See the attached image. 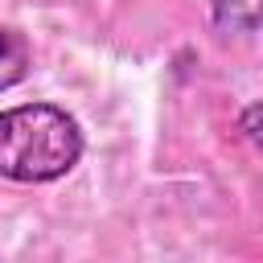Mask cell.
Returning <instances> with one entry per match:
<instances>
[{"label": "cell", "mask_w": 263, "mask_h": 263, "mask_svg": "<svg viewBox=\"0 0 263 263\" xmlns=\"http://www.w3.org/2000/svg\"><path fill=\"white\" fill-rule=\"evenodd\" d=\"M82 160V127L66 107L25 103L0 111V177L16 185H49Z\"/></svg>", "instance_id": "obj_1"}, {"label": "cell", "mask_w": 263, "mask_h": 263, "mask_svg": "<svg viewBox=\"0 0 263 263\" xmlns=\"http://www.w3.org/2000/svg\"><path fill=\"white\" fill-rule=\"evenodd\" d=\"M210 21L222 33L263 37V0H210Z\"/></svg>", "instance_id": "obj_2"}, {"label": "cell", "mask_w": 263, "mask_h": 263, "mask_svg": "<svg viewBox=\"0 0 263 263\" xmlns=\"http://www.w3.org/2000/svg\"><path fill=\"white\" fill-rule=\"evenodd\" d=\"M25 70H29V45L16 33L0 29V90L16 86L25 78Z\"/></svg>", "instance_id": "obj_3"}, {"label": "cell", "mask_w": 263, "mask_h": 263, "mask_svg": "<svg viewBox=\"0 0 263 263\" xmlns=\"http://www.w3.org/2000/svg\"><path fill=\"white\" fill-rule=\"evenodd\" d=\"M238 132L247 136V144H255L263 152V103H251L242 115H238Z\"/></svg>", "instance_id": "obj_4"}]
</instances>
